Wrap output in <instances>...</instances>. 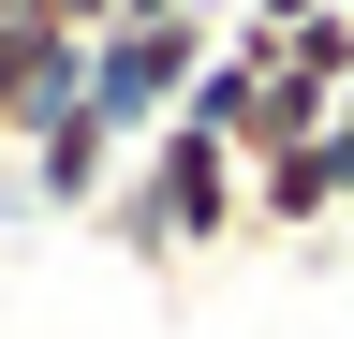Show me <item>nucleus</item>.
Wrapping results in <instances>:
<instances>
[{
	"label": "nucleus",
	"mask_w": 354,
	"mask_h": 339,
	"mask_svg": "<svg viewBox=\"0 0 354 339\" xmlns=\"http://www.w3.org/2000/svg\"><path fill=\"white\" fill-rule=\"evenodd\" d=\"M339 206H354V177H339L325 133L281 148V162H251V236H310V222H339Z\"/></svg>",
	"instance_id": "nucleus-5"
},
{
	"label": "nucleus",
	"mask_w": 354,
	"mask_h": 339,
	"mask_svg": "<svg viewBox=\"0 0 354 339\" xmlns=\"http://www.w3.org/2000/svg\"><path fill=\"white\" fill-rule=\"evenodd\" d=\"M104 236L133 251V266H177V251H221V236H251V162L192 133V118H162L148 148H133V177L104 192Z\"/></svg>",
	"instance_id": "nucleus-1"
},
{
	"label": "nucleus",
	"mask_w": 354,
	"mask_h": 339,
	"mask_svg": "<svg viewBox=\"0 0 354 339\" xmlns=\"http://www.w3.org/2000/svg\"><path fill=\"white\" fill-rule=\"evenodd\" d=\"M15 177H30V206H59V222H104V192L133 177V133H118V118L74 89V104L30 133V162H15Z\"/></svg>",
	"instance_id": "nucleus-3"
},
{
	"label": "nucleus",
	"mask_w": 354,
	"mask_h": 339,
	"mask_svg": "<svg viewBox=\"0 0 354 339\" xmlns=\"http://www.w3.org/2000/svg\"><path fill=\"white\" fill-rule=\"evenodd\" d=\"M207 59H221V15H118L104 45H88V104L148 148L162 118L192 104V74H207Z\"/></svg>",
	"instance_id": "nucleus-2"
},
{
	"label": "nucleus",
	"mask_w": 354,
	"mask_h": 339,
	"mask_svg": "<svg viewBox=\"0 0 354 339\" xmlns=\"http://www.w3.org/2000/svg\"><path fill=\"white\" fill-rule=\"evenodd\" d=\"M0 15H30V0H0Z\"/></svg>",
	"instance_id": "nucleus-9"
},
{
	"label": "nucleus",
	"mask_w": 354,
	"mask_h": 339,
	"mask_svg": "<svg viewBox=\"0 0 354 339\" xmlns=\"http://www.w3.org/2000/svg\"><path fill=\"white\" fill-rule=\"evenodd\" d=\"M295 15H325V0H251V30H295Z\"/></svg>",
	"instance_id": "nucleus-8"
},
{
	"label": "nucleus",
	"mask_w": 354,
	"mask_h": 339,
	"mask_svg": "<svg viewBox=\"0 0 354 339\" xmlns=\"http://www.w3.org/2000/svg\"><path fill=\"white\" fill-rule=\"evenodd\" d=\"M88 89V45L59 15H0V162H30V133Z\"/></svg>",
	"instance_id": "nucleus-4"
},
{
	"label": "nucleus",
	"mask_w": 354,
	"mask_h": 339,
	"mask_svg": "<svg viewBox=\"0 0 354 339\" xmlns=\"http://www.w3.org/2000/svg\"><path fill=\"white\" fill-rule=\"evenodd\" d=\"M30 15H59L74 45H104V30H118V0H30Z\"/></svg>",
	"instance_id": "nucleus-7"
},
{
	"label": "nucleus",
	"mask_w": 354,
	"mask_h": 339,
	"mask_svg": "<svg viewBox=\"0 0 354 339\" xmlns=\"http://www.w3.org/2000/svg\"><path fill=\"white\" fill-rule=\"evenodd\" d=\"M281 74H295V89H325V104L354 89V0H325V15L281 30Z\"/></svg>",
	"instance_id": "nucleus-6"
}]
</instances>
